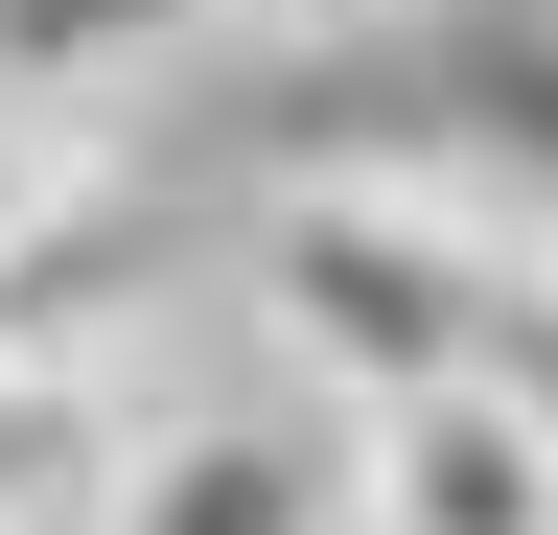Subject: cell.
I'll use <instances>...</instances> for the list:
<instances>
[{
    "label": "cell",
    "instance_id": "3",
    "mask_svg": "<svg viewBox=\"0 0 558 535\" xmlns=\"http://www.w3.org/2000/svg\"><path fill=\"white\" fill-rule=\"evenodd\" d=\"M418 163L512 256H558V0H418Z\"/></svg>",
    "mask_w": 558,
    "mask_h": 535
},
{
    "label": "cell",
    "instance_id": "1",
    "mask_svg": "<svg viewBox=\"0 0 558 535\" xmlns=\"http://www.w3.org/2000/svg\"><path fill=\"white\" fill-rule=\"evenodd\" d=\"M279 396H326V420H396V396H465L488 326H512V233L465 210L442 163H303L233 256Z\"/></svg>",
    "mask_w": 558,
    "mask_h": 535
},
{
    "label": "cell",
    "instance_id": "2",
    "mask_svg": "<svg viewBox=\"0 0 558 535\" xmlns=\"http://www.w3.org/2000/svg\"><path fill=\"white\" fill-rule=\"evenodd\" d=\"M94 535H349V420L326 396H140Z\"/></svg>",
    "mask_w": 558,
    "mask_h": 535
},
{
    "label": "cell",
    "instance_id": "6",
    "mask_svg": "<svg viewBox=\"0 0 558 535\" xmlns=\"http://www.w3.org/2000/svg\"><path fill=\"white\" fill-rule=\"evenodd\" d=\"M117 420H140V373H94V350H0V535H94Z\"/></svg>",
    "mask_w": 558,
    "mask_h": 535
},
{
    "label": "cell",
    "instance_id": "4",
    "mask_svg": "<svg viewBox=\"0 0 558 535\" xmlns=\"http://www.w3.org/2000/svg\"><path fill=\"white\" fill-rule=\"evenodd\" d=\"M349 535H558V420L488 396V373L349 420Z\"/></svg>",
    "mask_w": 558,
    "mask_h": 535
},
{
    "label": "cell",
    "instance_id": "5",
    "mask_svg": "<svg viewBox=\"0 0 558 535\" xmlns=\"http://www.w3.org/2000/svg\"><path fill=\"white\" fill-rule=\"evenodd\" d=\"M279 24V0H0V117H47V141H94L117 94H163L186 47Z\"/></svg>",
    "mask_w": 558,
    "mask_h": 535
}]
</instances>
